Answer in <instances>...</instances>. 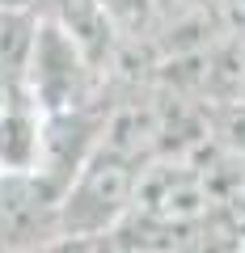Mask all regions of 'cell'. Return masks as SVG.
Segmentation results:
<instances>
[{
	"label": "cell",
	"mask_w": 245,
	"mask_h": 253,
	"mask_svg": "<svg viewBox=\"0 0 245 253\" xmlns=\"http://www.w3.org/2000/svg\"><path fill=\"white\" fill-rule=\"evenodd\" d=\"M131 190H136V165L93 144V152L76 165L68 186L59 190V207H55L59 236L101 241L118 219L127 215Z\"/></svg>",
	"instance_id": "6da1fadb"
},
{
	"label": "cell",
	"mask_w": 245,
	"mask_h": 253,
	"mask_svg": "<svg viewBox=\"0 0 245 253\" xmlns=\"http://www.w3.org/2000/svg\"><path fill=\"white\" fill-rule=\"evenodd\" d=\"M89 84H93V68L81 55V46L55 21L38 17L34 51H30V68H26V97L34 101V110L38 114L76 110L89 101Z\"/></svg>",
	"instance_id": "7a4b0ae2"
},
{
	"label": "cell",
	"mask_w": 245,
	"mask_h": 253,
	"mask_svg": "<svg viewBox=\"0 0 245 253\" xmlns=\"http://www.w3.org/2000/svg\"><path fill=\"white\" fill-rule=\"evenodd\" d=\"M59 190L38 173H0V253H34L59 236Z\"/></svg>",
	"instance_id": "3957f363"
},
{
	"label": "cell",
	"mask_w": 245,
	"mask_h": 253,
	"mask_svg": "<svg viewBox=\"0 0 245 253\" xmlns=\"http://www.w3.org/2000/svg\"><path fill=\"white\" fill-rule=\"evenodd\" d=\"M156 139H161V101L152 97H131L118 101L101 114L98 148L123 156V161L140 165L148 156H156Z\"/></svg>",
	"instance_id": "277c9868"
},
{
	"label": "cell",
	"mask_w": 245,
	"mask_h": 253,
	"mask_svg": "<svg viewBox=\"0 0 245 253\" xmlns=\"http://www.w3.org/2000/svg\"><path fill=\"white\" fill-rule=\"evenodd\" d=\"M43 144V114L30 97L0 101V173H34Z\"/></svg>",
	"instance_id": "5b68a950"
},
{
	"label": "cell",
	"mask_w": 245,
	"mask_h": 253,
	"mask_svg": "<svg viewBox=\"0 0 245 253\" xmlns=\"http://www.w3.org/2000/svg\"><path fill=\"white\" fill-rule=\"evenodd\" d=\"M34 9H0V97H26V68L34 51Z\"/></svg>",
	"instance_id": "8992f818"
},
{
	"label": "cell",
	"mask_w": 245,
	"mask_h": 253,
	"mask_svg": "<svg viewBox=\"0 0 245 253\" xmlns=\"http://www.w3.org/2000/svg\"><path fill=\"white\" fill-rule=\"evenodd\" d=\"M98 4L118 42H148L156 30V17H161L156 0H98Z\"/></svg>",
	"instance_id": "52a82bcc"
},
{
	"label": "cell",
	"mask_w": 245,
	"mask_h": 253,
	"mask_svg": "<svg viewBox=\"0 0 245 253\" xmlns=\"http://www.w3.org/2000/svg\"><path fill=\"white\" fill-rule=\"evenodd\" d=\"M207 131H211V144L220 152L245 161V101L241 97L207 101Z\"/></svg>",
	"instance_id": "ba28073f"
},
{
	"label": "cell",
	"mask_w": 245,
	"mask_h": 253,
	"mask_svg": "<svg viewBox=\"0 0 245 253\" xmlns=\"http://www.w3.org/2000/svg\"><path fill=\"white\" fill-rule=\"evenodd\" d=\"M233 97H241V101H245V72H241V81H237V93H233Z\"/></svg>",
	"instance_id": "9c48e42d"
},
{
	"label": "cell",
	"mask_w": 245,
	"mask_h": 253,
	"mask_svg": "<svg viewBox=\"0 0 245 253\" xmlns=\"http://www.w3.org/2000/svg\"><path fill=\"white\" fill-rule=\"evenodd\" d=\"M237 253H245V236H241V245H237Z\"/></svg>",
	"instance_id": "30bf717a"
}]
</instances>
